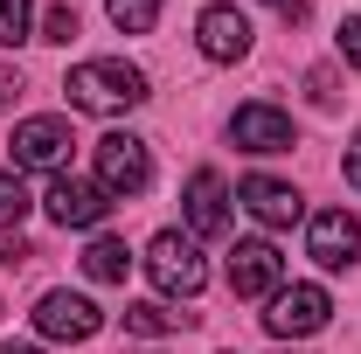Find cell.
I'll use <instances>...</instances> for the list:
<instances>
[{"instance_id":"9a60e30c","label":"cell","mask_w":361,"mask_h":354,"mask_svg":"<svg viewBox=\"0 0 361 354\" xmlns=\"http://www.w3.org/2000/svg\"><path fill=\"white\" fill-rule=\"evenodd\" d=\"M188 326H195V312H167L160 299L126 306V334H146V341H167V334H188Z\"/></svg>"},{"instance_id":"ffe728a7","label":"cell","mask_w":361,"mask_h":354,"mask_svg":"<svg viewBox=\"0 0 361 354\" xmlns=\"http://www.w3.org/2000/svg\"><path fill=\"white\" fill-rule=\"evenodd\" d=\"M334 42H341V63H355V70H361V14L341 21V35H334Z\"/></svg>"},{"instance_id":"d4e9b609","label":"cell","mask_w":361,"mask_h":354,"mask_svg":"<svg viewBox=\"0 0 361 354\" xmlns=\"http://www.w3.org/2000/svg\"><path fill=\"white\" fill-rule=\"evenodd\" d=\"M264 7H278L285 21H306V0H264Z\"/></svg>"},{"instance_id":"6da1fadb","label":"cell","mask_w":361,"mask_h":354,"mask_svg":"<svg viewBox=\"0 0 361 354\" xmlns=\"http://www.w3.org/2000/svg\"><path fill=\"white\" fill-rule=\"evenodd\" d=\"M63 97L70 111H90V118H118V111H139L153 90H146V70L126 63V56H90L63 77Z\"/></svg>"},{"instance_id":"7a4b0ae2","label":"cell","mask_w":361,"mask_h":354,"mask_svg":"<svg viewBox=\"0 0 361 354\" xmlns=\"http://www.w3.org/2000/svg\"><path fill=\"white\" fill-rule=\"evenodd\" d=\"M146 278H153L167 299H195V292L209 285V257H202V243H195V236L160 229V236L146 243Z\"/></svg>"},{"instance_id":"5bb4252c","label":"cell","mask_w":361,"mask_h":354,"mask_svg":"<svg viewBox=\"0 0 361 354\" xmlns=\"http://www.w3.org/2000/svg\"><path fill=\"white\" fill-rule=\"evenodd\" d=\"M126 271H133V250H126L118 236H90V250H84V278L90 285H126Z\"/></svg>"},{"instance_id":"44dd1931","label":"cell","mask_w":361,"mask_h":354,"mask_svg":"<svg viewBox=\"0 0 361 354\" xmlns=\"http://www.w3.org/2000/svg\"><path fill=\"white\" fill-rule=\"evenodd\" d=\"M306 90H313L319 111H334V104H341V90H334V70H313V77H306Z\"/></svg>"},{"instance_id":"603a6c76","label":"cell","mask_w":361,"mask_h":354,"mask_svg":"<svg viewBox=\"0 0 361 354\" xmlns=\"http://www.w3.org/2000/svg\"><path fill=\"white\" fill-rule=\"evenodd\" d=\"M14 97H21V70H7V63H0V111H7Z\"/></svg>"},{"instance_id":"e0dca14e","label":"cell","mask_w":361,"mask_h":354,"mask_svg":"<svg viewBox=\"0 0 361 354\" xmlns=\"http://www.w3.org/2000/svg\"><path fill=\"white\" fill-rule=\"evenodd\" d=\"M35 35V0H0V49Z\"/></svg>"},{"instance_id":"5b68a950","label":"cell","mask_w":361,"mask_h":354,"mask_svg":"<svg viewBox=\"0 0 361 354\" xmlns=\"http://www.w3.org/2000/svg\"><path fill=\"white\" fill-rule=\"evenodd\" d=\"M70 146H77V133H70V118H21L14 126V174L28 167V174H70Z\"/></svg>"},{"instance_id":"8fae6325","label":"cell","mask_w":361,"mask_h":354,"mask_svg":"<svg viewBox=\"0 0 361 354\" xmlns=\"http://www.w3.org/2000/svg\"><path fill=\"white\" fill-rule=\"evenodd\" d=\"M236 209H250V216L264 222V229H292V222L306 216V195L292 188V181H271V174H250L236 188Z\"/></svg>"},{"instance_id":"ba28073f","label":"cell","mask_w":361,"mask_h":354,"mask_svg":"<svg viewBox=\"0 0 361 354\" xmlns=\"http://www.w3.org/2000/svg\"><path fill=\"white\" fill-rule=\"evenodd\" d=\"M28 319H35V334H42V341H70V348H77V341H90V334L104 326V312L90 306L84 292H42Z\"/></svg>"},{"instance_id":"52a82bcc","label":"cell","mask_w":361,"mask_h":354,"mask_svg":"<svg viewBox=\"0 0 361 354\" xmlns=\"http://www.w3.org/2000/svg\"><path fill=\"white\" fill-rule=\"evenodd\" d=\"M278 285H285L278 243H271V236H243V243L229 250V292H236V299H271Z\"/></svg>"},{"instance_id":"cb8c5ba5","label":"cell","mask_w":361,"mask_h":354,"mask_svg":"<svg viewBox=\"0 0 361 354\" xmlns=\"http://www.w3.org/2000/svg\"><path fill=\"white\" fill-rule=\"evenodd\" d=\"M348 188L361 195V133H355V146H348Z\"/></svg>"},{"instance_id":"2e32d148","label":"cell","mask_w":361,"mask_h":354,"mask_svg":"<svg viewBox=\"0 0 361 354\" xmlns=\"http://www.w3.org/2000/svg\"><path fill=\"white\" fill-rule=\"evenodd\" d=\"M160 7H167V0H104V14H111L118 35H146V28L160 21Z\"/></svg>"},{"instance_id":"4fadbf2b","label":"cell","mask_w":361,"mask_h":354,"mask_svg":"<svg viewBox=\"0 0 361 354\" xmlns=\"http://www.w3.org/2000/svg\"><path fill=\"white\" fill-rule=\"evenodd\" d=\"M229 139H236L243 153H292V118H285L278 104H236Z\"/></svg>"},{"instance_id":"d6986e66","label":"cell","mask_w":361,"mask_h":354,"mask_svg":"<svg viewBox=\"0 0 361 354\" xmlns=\"http://www.w3.org/2000/svg\"><path fill=\"white\" fill-rule=\"evenodd\" d=\"M77 35V7H49L42 14V42H70Z\"/></svg>"},{"instance_id":"9c48e42d","label":"cell","mask_w":361,"mask_h":354,"mask_svg":"<svg viewBox=\"0 0 361 354\" xmlns=\"http://www.w3.org/2000/svg\"><path fill=\"white\" fill-rule=\"evenodd\" d=\"M42 209L56 229H97L104 222V209H111V195L97 188V181H77V174H56L42 195Z\"/></svg>"},{"instance_id":"ac0fdd59","label":"cell","mask_w":361,"mask_h":354,"mask_svg":"<svg viewBox=\"0 0 361 354\" xmlns=\"http://www.w3.org/2000/svg\"><path fill=\"white\" fill-rule=\"evenodd\" d=\"M21 216H28V188H21V174H0V229H14Z\"/></svg>"},{"instance_id":"484cf974","label":"cell","mask_w":361,"mask_h":354,"mask_svg":"<svg viewBox=\"0 0 361 354\" xmlns=\"http://www.w3.org/2000/svg\"><path fill=\"white\" fill-rule=\"evenodd\" d=\"M0 354H42L35 341H0Z\"/></svg>"},{"instance_id":"30bf717a","label":"cell","mask_w":361,"mask_h":354,"mask_svg":"<svg viewBox=\"0 0 361 354\" xmlns=\"http://www.w3.org/2000/svg\"><path fill=\"white\" fill-rule=\"evenodd\" d=\"M195 42H202V56H209V63H243V56H250V21H243V7H229V0L202 7Z\"/></svg>"},{"instance_id":"8992f818","label":"cell","mask_w":361,"mask_h":354,"mask_svg":"<svg viewBox=\"0 0 361 354\" xmlns=\"http://www.w3.org/2000/svg\"><path fill=\"white\" fill-rule=\"evenodd\" d=\"M306 257L319 271H348L361 257V216L355 209H319V216H306Z\"/></svg>"},{"instance_id":"3957f363","label":"cell","mask_w":361,"mask_h":354,"mask_svg":"<svg viewBox=\"0 0 361 354\" xmlns=\"http://www.w3.org/2000/svg\"><path fill=\"white\" fill-rule=\"evenodd\" d=\"M90 153H97V188H104L111 202H133V195H146V188H153V153H146V139L104 133Z\"/></svg>"},{"instance_id":"277c9868","label":"cell","mask_w":361,"mask_h":354,"mask_svg":"<svg viewBox=\"0 0 361 354\" xmlns=\"http://www.w3.org/2000/svg\"><path fill=\"white\" fill-rule=\"evenodd\" d=\"M326 319H334V299L319 285H278L264 299V334L271 341H313Z\"/></svg>"},{"instance_id":"7402d4cb","label":"cell","mask_w":361,"mask_h":354,"mask_svg":"<svg viewBox=\"0 0 361 354\" xmlns=\"http://www.w3.org/2000/svg\"><path fill=\"white\" fill-rule=\"evenodd\" d=\"M28 257H35V250H28L21 236H7V243H0V264H7V271H14V264H28Z\"/></svg>"},{"instance_id":"7c38bea8","label":"cell","mask_w":361,"mask_h":354,"mask_svg":"<svg viewBox=\"0 0 361 354\" xmlns=\"http://www.w3.org/2000/svg\"><path fill=\"white\" fill-rule=\"evenodd\" d=\"M180 202H188V236H223V229H229V202H236V195H229V181L216 174V167H195Z\"/></svg>"}]
</instances>
